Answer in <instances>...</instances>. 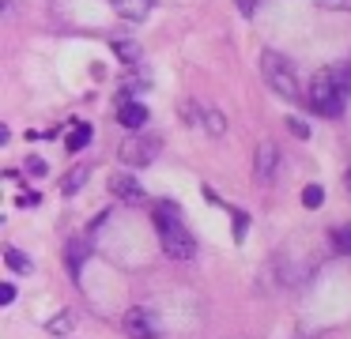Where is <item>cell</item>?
I'll return each instance as SVG.
<instances>
[{"mask_svg":"<svg viewBox=\"0 0 351 339\" xmlns=\"http://www.w3.org/2000/svg\"><path fill=\"white\" fill-rule=\"evenodd\" d=\"M114 8L125 15V19H132V23H140L147 12H152V0H114Z\"/></svg>","mask_w":351,"mask_h":339,"instance_id":"obj_12","label":"cell"},{"mask_svg":"<svg viewBox=\"0 0 351 339\" xmlns=\"http://www.w3.org/2000/svg\"><path fill=\"white\" fill-rule=\"evenodd\" d=\"M234 4H238V12H242V15H250V12H253V4H257V0H234Z\"/></svg>","mask_w":351,"mask_h":339,"instance_id":"obj_24","label":"cell"},{"mask_svg":"<svg viewBox=\"0 0 351 339\" xmlns=\"http://www.w3.org/2000/svg\"><path fill=\"white\" fill-rule=\"evenodd\" d=\"M0 298H4V305H8V301L16 298V286H12V283H4V286H0Z\"/></svg>","mask_w":351,"mask_h":339,"instance_id":"obj_23","label":"cell"},{"mask_svg":"<svg viewBox=\"0 0 351 339\" xmlns=\"http://www.w3.org/2000/svg\"><path fill=\"white\" fill-rule=\"evenodd\" d=\"M117 121H121L125 128H144L147 105H140V102H121V105H117Z\"/></svg>","mask_w":351,"mask_h":339,"instance_id":"obj_8","label":"cell"},{"mask_svg":"<svg viewBox=\"0 0 351 339\" xmlns=\"http://www.w3.org/2000/svg\"><path fill=\"white\" fill-rule=\"evenodd\" d=\"M332 245H336V253H351V223L332 230Z\"/></svg>","mask_w":351,"mask_h":339,"instance_id":"obj_17","label":"cell"},{"mask_svg":"<svg viewBox=\"0 0 351 339\" xmlns=\"http://www.w3.org/2000/svg\"><path fill=\"white\" fill-rule=\"evenodd\" d=\"M343 181H348V192H351V170H348V177H343Z\"/></svg>","mask_w":351,"mask_h":339,"instance_id":"obj_25","label":"cell"},{"mask_svg":"<svg viewBox=\"0 0 351 339\" xmlns=\"http://www.w3.org/2000/svg\"><path fill=\"white\" fill-rule=\"evenodd\" d=\"M159 147H162L159 136H136V140L121 143V162L125 166H152Z\"/></svg>","mask_w":351,"mask_h":339,"instance_id":"obj_5","label":"cell"},{"mask_svg":"<svg viewBox=\"0 0 351 339\" xmlns=\"http://www.w3.org/2000/svg\"><path fill=\"white\" fill-rule=\"evenodd\" d=\"M287 128H291L295 136H302V140L310 136V125H306V121H298V117H291V121H287Z\"/></svg>","mask_w":351,"mask_h":339,"instance_id":"obj_20","label":"cell"},{"mask_svg":"<svg viewBox=\"0 0 351 339\" xmlns=\"http://www.w3.org/2000/svg\"><path fill=\"white\" fill-rule=\"evenodd\" d=\"M321 200H325V188H321V185H306L302 188V203H306V208H321Z\"/></svg>","mask_w":351,"mask_h":339,"instance_id":"obj_18","label":"cell"},{"mask_svg":"<svg viewBox=\"0 0 351 339\" xmlns=\"http://www.w3.org/2000/svg\"><path fill=\"white\" fill-rule=\"evenodd\" d=\"M245 234H250V215H245V211H234V238L242 241Z\"/></svg>","mask_w":351,"mask_h":339,"instance_id":"obj_19","label":"cell"},{"mask_svg":"<svg viewBox=\"0 0 351 339\" xmlns=\"http://www.w3.org/2000/svg\"><path fill=\"white\" fill-rule=\"evenodd\" d=\"M114 57L121 60V64L136 68V64H140V57H144V53H140V45L132 42V38H117V42H114Z\"/></svg>","mask_w":351,"mask_h":339,"instance_id":"obj_9","label":"cell"},{"mask_svg":"<svg viewBox=\"0 0 351 339\" xmlns=\"http://www.w3.org/2000/svg\"><path fill=\"white\" fill-rule=\"evenodd\" d=\"M27 170H31V173H46V162H42L38 155H31V158H27Z\"/></svg>","mask_w":351,"mask_h":339,"instance_id":"obj_22","label":"cell"},{"mask_svg":"<svg viewBox=\"0 0 351 339\" xmlns=\"http://www.w3.org/2000/svg\"><path fill=\"white\" fill-rule=\"evenodd\" d=\"M276 166H280V151H276V143H261L257 147V170H253L257 185H268V181H272Z\"/></svg>","mask_w":351,"mask_h":339,"instance_id":"obj_6","label":"cell"},{"mask_svg":"<svg viewBox=\"0 0 351 339\" xmlns=\"http://www.w3.org/2000/svg\"><path fill=\"white\" fill-rule=\"evenodd\" d=\"M121 331H125L129 339H162L159 316H155L152 309H144V305L129 309V313L121 316Z\"/></svg>","mask_w":351,"mask_h":339,"instance_id":"obj_4","label":"cell"},{"mask_svg":"<svg viewBox=\"0 0 351 339\" xmlns=\"http://www.w3.org/2000/svg\"><path fill=\"white\" fill-rule=\"evenodd\" d=\"M46 331H53V336H69L72 331V313H57L53 321L46 324Z\"/></svg>","mask_w":351,"mask_h":339,"instance_id":"obj_16","label":"cell"},{"mask_svg":"<svg viewBox=\"0 0 351 339\" xmlns=\"http://www.w3.org/2000/svg\"><path fill=\"white\" fill-rule=\"evenodd\" d=\"M87 143H91V125H87V121H80V125L72 128V136H69V151H84Z\"/></svg>","mask_w":351,"mask_h":339,"instance_id":"obj_14","label":"cell"},{"mask_svg":"<svg viewBox=\"0 0 351 339\" xmlns=\"http://www.w3.org/2000/svg\"><path fill=\"white\" fill-rule=\"evenodd\" d=\"M152 218H155V230H159L162 253H167L170 260H189V256L197 253V241H193V234L185 230V223H182V211L170 200L155 203Z\"/></svg>","mask_w":351,"mask_h":339,"instance_id":"obj_2","label":"cell"},{"mask_svg":"<svg viewBox=\"0 0 351 339\" xmlns=\"http://www.w3.org/2000/svg\"><path fill=\"white\" fill-rule=\"evenodd\" d=\"M87 256H91V241L72 238V241H69V268H72V275H80V268H84Z\"/></svg>","mask_w":351,"mask_h":339,"instance_id":"obj_10","label":"cell"},{"mask_svg":"<svg viewBox=\"0 0 351 339\" xmlns=\"http://www.w3.org/2000/svg\"><path fill=\"white\" fill-rule=\"evenodd\" d=\"M204 128H208L212 136H223V132H227V121H223V113H219V110H208V113H204Z\"/></svg>","mask_w":351,"mask_h":339,"instance_id":"obj_15","label":"cell"},{"mask_svg":"<svg viewBox=\"0 0 351 339\" xmlns=\"http://www.w3.org/2000/svg\"><path fill=\"white\" fill-rule=\"evenodd\" d=\"M87 177H91V170H87V166H72V170L61 177V192H64V196H76L80 188H84Z\"/></svg>","mask_w":351,"mask_h":339,"instance_id":"obj_11","label":"cell"},{"mask_svg":"<svg viewBox=\"0 0 351 339\" xmlns=\"http://www.w3.org/2000/svg\"><path fill=\"white\" fill-rule=\"evenodd\" d=\"M110 192L114 196H121L125 203H144L147 196H144V188L136 185V177H129V173H117L114 181H110Z\"/></svg>","mask_w":351,"mask_h":339,"instance_id":"obj_7","label":"cell"},{"mask_svg":"<svg viewBox=\"0 0 351 339\" xmlns=\"http://www.w3.org/2000/svg\"><path fill=\"white\" fill-rule=\"evenodd\" d=\"M4 264H8V268L16 271V275H31V271H34L31 256L19 253V249H4Z\"/></svg>","mask_w":351,"mask_h":339,"instance_id":"obj_13","label":"cell"},{"mask_svg":"<svg viewBox=\"0 0 351 339\" xmlns=\"http://www.w3.org/2000/svg\"><path fill=\"white\" fill-rule=\"evenodd\" d=\"M261 75H265V83L276 90L280 98H287V102H298L302 98V83H298L295 68H291L287 57H280V53L268 49L265 57H261Z\"/></svg>","mask_w":351,"mask_h":339,"instance_id":"obj_3","label":"cell"},{"mask_svg":"<svg viewBox=\"0 0 351 339\" xmlns=\"http://www.w3.org/2000/svg\"><path fill=\"white\" fill-rule=\"evenodd\" d=\"M321 8H332V12H351V0H317Z\"/></svg>","mask_w":351,"mask_h":339,"instance_id":"obj_21","label":"cell"},{"mask_svg":"<svg viewBox=\"0 0 351 339\" xmlns=\"http://www.w3.org/2000/svg\"><path fill=\"white\" fill-rule=\"evenodd\" d=\"M348 95H351V64L343 60V64L321 68V72L313 75L310 90H306V102L317 113H325V117H336V113H343V105H348Z\"/></svg>","mask_w":351,"mask_h":339,"instance_id":"obj_1","label":"cell"}]
</instances>
